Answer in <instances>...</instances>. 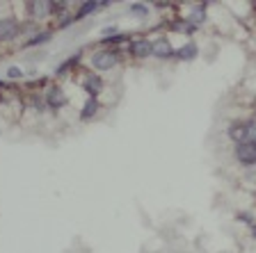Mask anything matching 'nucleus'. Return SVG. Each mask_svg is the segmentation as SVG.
<instances>
[{
  "instance_id": "obj_1",
  "label": "nucleus",
  "mask_w": 256,
  "mask_h": 253,
  "mask_svg": "<svg viewBox=\"0 0 256 253\" xmlns=\"http://www.w3.org/2000/svg\"><path fill=\"white\" fill-rule=\"evenodd\" d=\"M92 62H94V66L98 71H110L119 62V55H117V50H101V53L94 55Z\"/></svg>"
},
{
  "instance_id": "obj_2",
  "label": "nucleus",
  "mask_w": 256,
  "mask_h": 253,
  "mask_svg": "<svg viewBox=\"0 0 256 253\" xmlns=\"http://www.w3.org/2000/svg\"><path fill=\"white\" fill-rule=\"evenodd\" d=\"M236 160L245 167H252L256 164V144H238L236 146Z\"/></svg>"
},
{
  "instance_id": "obj_3",
  "label": "nucleus",
  "mask_w": 256,
  "mask_h": 253,
  "mask_svg": "<svg viewBox=\"0 0 256 253\" xmlns=\"http://www.w3.org/2000/svg\"><path fill=\"white\" fill-rule=\"evenodd\" d=\"M151 55H156V57H160V59H165V57H172L174 55V48H172V43L167 41L165 37H160V39H156V41H151Z\"/></svg>"
},
{
  "instance_id": "obj_4",
  "label": "nucleus",
  "mask_w": 256,
  "mask_h": 253,
  "mask_svg": "<svg viewBox=\"0 0 256 253\" xmlns=\"http://www.w3.org/2000/svg\"><path fill=\"white\" fill-rule=\"evenodd\" d=\"M18 34V23L14 18H2L0 21V41H10Z\"/></svg>"
},
{
  "instance_id": "obj_5",
  "label": "nucleus",
  "mask_w": 256,
  "mask_h": 253,
  "mask_svg": "<svg viewBox=\"0 0 256 253\" xmlns=\"http://www.w3.org/2000/svg\"><path fill=\"white\" fill-rule=\"evenodd\" d=\"M46 103H48V107H62L66 103V94L60 87H50L46 94Z\"/></svg>"
},
{
  "instance_id": "obj_6",
  "label": "nucleus",
  "mask_w": 256,
  "mask_h": 253,
  "mask_svg": "<svg viewBox=\"0 0 256 253\" xmlns=\"http://www.w3.org/2000/svg\"><path fill=\"white\" fill-rule=\"evenodd\" d=\"M151 41H146V39H138V41L130 43V53L135 55V57H149L151 55Z\"/></svg>"
},
{
  "instance_id": "obj_7",
  "label": "nucleus",
  "mask_w": 256,
  "mask_h": 253,
  "mask_svg": "<svg viewBox=\"0 0 256 253\" xmlns=\"http://www.w3.org/2000/svg\"><path fill=\"white\" fill-rule=\"evenodd\" d=\"M82 89H85L87 94L92 96V98H96V94H98V91L103 89L101 78H98V75H87L85 82H82Z\"/></svg>"
},
{
  "instance_id": "obj_8",
  "label": "nucleus",
  "mask_w": 256,
  "mask_h": 253,
  "mask_svg": "<svg viewBox=\"0 0 256 253\" xmlns=\"http://www.w3.org/2000/svg\"><path fill=\"white\" fill-rule=\"evenodd\" d=\"M245 123H231V128H229V137L234 139L236 144H245Z\"/></svg>"
},
{
  "instance_id": "obj_9",
  "label": "nucleus",
  "mask_w": 256,
  "mask_h": 253,
  "mask_svg": "<svg viewBox=\"0 0 256 253\" xmlns=\"http://www.w3.org/2000/svg\"><path fill=\"white\" fill-rule=\"evenodd\" d=\"M108 2H82L78 9V14L74 16V21H80V18H85V16H90L94 9H98V7H106Z\"/></svg>"
},
{
  "instance_id": "obj_10",
  "label": "nucleus",
  "mask_w": 256,
  "mask_h": 253,
  "mask_svg": "<svg viewBox=\"0 0 256 253\" xmlns=\"http://www.w3.org/2000/svg\"><path fill=\"white\" fill-rule=\"evenodd\" d=\"M50 9H53V2H32L30 5V11L34 14V18H44V16H48Z\"/></svg>"
},
{
  "instance_id": "obj_11",
  "label": "nucleus",
  "mask_w": 256,
  "mask_h": 253,
  "mask_svg": "<svg viewBox=\"0 0 256 253\" xmlns=\"http://www.w3.org/2000/svg\"><path fill=\"white\" fill-rule=\"evenodd\" d=\"M176 57L178 59H194L197 57V46H194V43H186V46L183 48H178V50H176Z\"/></svg>"
},
{
  "instance_id": "obj_12",
  "label": "nucleus",
  "mask_w": 256,
  "mask_h": 253,
  "mask_svg": "<svg viewBox=\"0 0 256 253\" xmlns=\"http://www.w3.org/2000/svg\"><path fill=\"white\" fill-rule=\"evenodd\" d=\"M96 110H98V100H96V98H90V100L85 103V110L80 112V116H82V119L87 121L90 116H94V114H96Z\"/></svg>"
},
{
  "instance_id": "obj_13",
  "label": "nucleus",
  "mask_w": 256,
  "mask_h": 253,
  "mask_svg": "<svg viewBox=\"0 0 256 253\" xmlns=\"http://www.w3.org/2000/svg\"><path fill=\"white\" fill-rule=\"evenodd\" d=\"M245 142L247 144H256V121H250L245 123Z\"/></svg>"
},
{
  "instance_id": "obj_14",
  "label": "nucleus",
  "mask_w": 256,
  "mask_h": 253,
  "mask_svg": "<svg viewBox=\"0 0 256 253\" xmlns=\"http://www.w3.org/2000/svg\"><path fill=\"white\" fill-rule=\"evenodd\" d=\"M46 41H50V32H42L39 37H32L28 41V46H37V43H46Z\"/></svg>"
},
{
  "instance_id": "obj_15",
  "label": "nucleus",
  "mask_w": 256,
  "mask_h": 253,
  "mask_svg": "<svg viewBox=\"0 0 256 253\" xmlns=\"http://www.w3.org/2000/svg\"><path fill=\"white\" fill-rule=\"evenodd\" d=\"M204 18H206V14H204V7H194V11L190 14V21L192 23H204Z\"/></svg>"
},
{
  "instance_id": "obj_16",
  "label": "nucleus",
  "mask_w": 256,
  "mask_h": 253,
  "mask_svg": "<svg viewBox=\"0 0 256 253\" xmlns=\"http://www.w3.org/2000/svg\"><path fill=\"white\" fill-rule=\"evenodd\" d=\"M78 57H80V55H76V57L66 59V62H64V64H62V66H60V69H58V73H66V69H69V66H74V64H76V62H78Z\"/></svg>"
},
{
  "instance_id": "obj_17",
  "label": "nucleus",
  "mask_w": 256,
  "mask_h": 253,
  "mask_svg": "<svg viewBox=\"0 0 256 253\" xmlns=\"http://www.w3.org/2000/svg\"><path fill=\"white\" fill-rule=\"evenodd\" d=\"M21 75H23V71L18 69V66H10V69H7V78L16 80V78H21Z\"/></svg>"
},
{
  "instance_id": "obj_18",
  "label": "nucleus",
  "mask_w": 256,
  "mask_h": 253,
  "mask_svg": "<svg viewBox=\"0 0 256 253\" xmlns=\"http://www.w3.org/2000/svg\"><path fill=\"white\" fill-rule=\"evenodd\" d=\"M130 11H135V14H146V7L144 5H130Z\"/></svg>"
},
{
  "instance_id": "obj_19",
  "label": "nucleus",
  "mask_w": 256,
  "mask_h": 253,
  "mask_svg": "<svg viewBox=\"0 0 256 253\" xmlns=\"http://www.w3.org/2000/svg\"><path fill=\"white\" fill-rule=\"evenodd\" d=\"M252 231H254V238H256V224H254V228H252Z\"/></svg>"
}]
</instances>
